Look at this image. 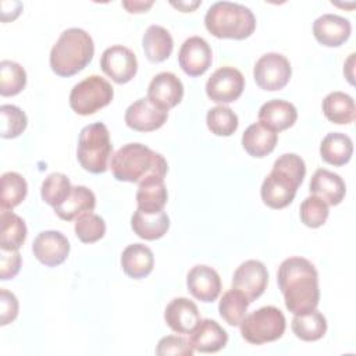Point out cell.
<instances>
[{
    "mask_svg": "<svg viewBox=\"0 0 356 356\" xmlns=\"http://www.w3.org/2000/svg\"><path fill=\"white\" fill-rule=\"evenodd\" d=\"M325 118L334 124H350L355 120V102L352 96L343 92L328 93L321 103Z\"/></svg>",
    "mask_w": 356,
    "mask_h": 356,
    "instance_id": "30",
    "label": "cell"
},
{
    "mask_svg": "<svg viewBox=\"0 0 356 356\" xmlns=\"http://www.w3.org/2000/svg\"><path fill=\"white\" fill-rule=\"evenodd\" d=\"M184 97V85L172 72H160L153 76L147 88V99L161 110L168 111L181 103Z\"/></svg>",
    "mask_w": 356,
    "mask_h": 356,
    "instance_id": "16",
    "label": "cell"
},
{
    "mask_svg": "<svg viewBox=\"0 0 356 356\" xmlns=\"http://www.w3.org/2000/svg\"><path fill=\"white\" fill-rule=\"evenodd\" d=\"M72 185L68 177L63 172L49 174L40 188L42 199L51 207H57L70 196Z\"/></svg>",
    "mask_w": 356,
    "mask_h": 356,
    "instance_id": "35",
    "label": "cell"
},
{
    "mask_svg": "<svg viewBox=\"0 0 356 356\" xmlns=\"http://www.w3.org/2000/svg\"><path fill=\"white\" fill-rule=\"evenodd\" d=\"M239 327L245 341L253 345H261L280 339L285 332L286 321L278 307L263 306L245 316Z\"/></svg>",
    "mask_w": 356,
    "mask_h": 356,
    "instance_id": "7",
    "label": "cell"
},
{
    "mask_svg": "<svg viewBox=\"0 0 356 356\" xmlns=\"http://www.w3.org/2000/svg\"><path fill=\"white\" fill-rule=\"evenodd\" d=\"M26 85V72L15 61L3 60L0 63V95L15 96Z\"/></svg>",
    "mask_w": 356,
    "mask_h": 356,
    "instance_id": "36",
    "label": "cell"
},
{
    "mask_svg": "<svg viewBox=\"0 0 356 356\" xmlns=\"http://www.w3.org/2000/svg\"><path fill=\"white\" fill-rule=\"evenodd\" d=\"M1 193H0V209L1 211L13 210L26 196L28 185L25 178L14 171L4 172L0 178Z\"/></svg>",
    "mask_w": 356,
    "mask_h": 356,
    "instance_id": "33",
    "label": "cell"
},
{
    "mask_svg": "<svg viewBox=\"0 0 356 356\" xmlns=\"http://www.w3.org/2000/svg\"><path fill=\"white\" fill-rule=\"evenodd\" d=\"M305 175L306 165L300 156L295 153L281 154L261 184L260 196L263 203L277 210L289 206Z\"/></svg>",
    "mask_w": 356,
    "mask_h": 356,
    "instance_id": "2",
    "label": "cell"
},
{
    "mask_svg": "<svg viewBox=\"0 0 356 356\" xmlns=\"http://www.w3.org/2000/svg\"><path fill=\"white\" fill-rule=\"evenodd\" d=\"M164 320L174 332L189 335L202 318L195 302L188 298H175L167 305Z\"/></svg>",
    "mask_w": 356,
    "mask_h": 356,
    "instance_id": "19",
    "label": "cell"
},
{
    "mask_svg": "<svg viewBox=\"0 0 356 356\" xmlns=\"http://www.w3.org/2000/svg\"><path fill=\"white\" fill-rule=\"evenodd\" d=\"M328 213V204L314 195L307 196L299 209L302 222L310 228L321 227L327 221Z\"/></svg>",
    "mask_w": 356,
    "mask_h": 356,
    "instance_id": "40",
    "label": "cell"
},
{
    "mask_svg": "<svg viewBox=\"0 0 356 356\" xmlns=\"http://www.w3.org/2000/svg\"><path fill=\"white\" fill-rule=\"evenodd\" d=\"M121 267L134 280L145 278L154 267L153 252L143 243L128 245L121 253Z\"/></svg>",
    "mask_w": 356,
    "mask_h": 356,
    "instance_id": "23",
    "label": "cell"
},
{
    "mask_svg": "<svg viewBox=\"0 0 356 356\" xmlns=\"http://www.w3.org/2000/svg\"><path fill=\"white\" fill-rule=\"evenodd\" d=\"M33 256L47 267H56L65 261L70 253V242L60 231H42L33 239Z\"/></svg>",
    "mask_w": 356,
    "mask_h": 356,
    "instance_id": "14",
    "label": "cell"
},
{
    "mask_svg": "<svg viewBox=\"0 0 356 356\" xmlns=\"http://www.w3.org/2000/svg\"><path fill=\"white\" fill-rule=\"evenodd\" d=\"M102 71L115 83L129 82L138 71V60L135 53L122 44L107 47L100 58Z\"/></svg>",
    "mask_w": 356,
    "mask_h": 356,
    "instance_id": "11",
    "label": "cell"
},
{
    "mask_svg": "<svg viewBox=\"0 0 356 356\" xmlns=\"http://www.w3.org/2000/svg\"><path fill=\"white\" fill-rule=\"evenodd\" d=\"M114 97L113 86L99 75H90L71 89L70 107L79 115H90L108 106Z\"/></svg>",
    "mask_w": 356,
    "mask_h": 356,
    "instance_id": "8",
    "label": "cell"
},
{
    "mask_svg": "<svg viewBox=\"0 0 356 356\" xmlns=\"http://www.w3.org/2000/svg\"><path fill=\"white\" fill-rule=\"evenodd\" d=\"M278 135L277 132L268 129L260 122L249 125L242 135V146L246 153L252 157L261 159L270 154L277 145Z\"/></svg>",
    "mask_w": 356,
    "mask_h": 356,
    "instance_id": "26",
    "label": "cell"
},
{
    "mask_svg": "<svg viewBox=\"0 0 356 356\" xmlns=\"http://www.w3.org/2000/svg\"><path fill=\"white\" fill-rule=\"evenodd\" d=\"M18 316V299L17 296L1 288L0 289V324L7 325Z\"/></svg>",
    "mask_w": 356,
    "mask_h": 356,
    "instance_id": "43",
    "label": "cell"
},
{
    "mask_svg": "<svg viewBox=\"0 0 356 356\" xmlns=\"http://www.w3.org/2000/svg\"><path fill=\"white\" fill-rule=\"evenodd\" d=\"M122 6L127 8L128 13H146L152 6L153 1H122Z\"/></svg>",
    "mask_w": 356,
    "mask_h": 356,
    "instance_id": "44",
    "label": "cell"
},
{
    "mask_svg": "<svg viewBox=\"0 0 356 356\" xmlns=\"http://www.w3.org/2000/svg\"><path fill=\"white\" fill-rule=\"evenodd\" d=\"M309 191L312 195L324 200L328 206H337L345 197L346 185L341 175L325 168H318L314 171L309 182Z\"/></svg>",
    "mask_w": 356,
    "mask_h": 356,
    "instance_id": "20",
    "label": "cell"
},
{
    "mask_svg": "<svg viewBox=\"0 0 356 356\" xmlns=\"http://www.w3.org/2000/svg\"><path fill=\"white\" fill-rule=\"evenodd\" d=\"M213 53L210 44L200 36L188 38L179 49L178 63L189 76L203 75L211 65Z\"/></svg>",
    "mask_w": 356,
    "mask_h": 356,
    "instance_id": "13",
    "label": "cell"
},
{
    "mask_svg": "<svg viewBox=\"0 0 356 356\" xmlns=\"http://www.w3.org/2000/svg\"><path fill=\"white\" fill-rule=\"evenodd\" d=\"M277 282L291 313L302 314L317 307L320 300L318 274L307 259L299 256L285 259L278 267Z\"/></svg>",
    "mask_w": 356,
    "mask_h": 356,
    "instance_id": "1",
    "label": "cell"
},
{
    "mask_svg": "<svg viewBox=\"0 0 356 356\" xmlns=\"http://www.w3.org/2000/svg\"><path fill=\"white\" fill-rule=\"evenodd\" d=\"M142 46L149 61L161 63L171 56L174 40L165 28L160 25H150L143 33Z\"/></svg>",
    "mask_w": 356,
    "mask_h": 356,
    "instance_id": "27",
    "label": "cell"
},
{
    "mask_svg": "<svg viewBox=\"0 0 356 356\" xmlns=\"http://www.w3.org/2000/svg\"><path fill=\"white\" fill-rule=\"evenodd\" d=\"M245 89V78L242 72L234 67H220L206 82V95L210 100L221 104L232 103L242 95Z\"/></svg>",
    "mask_w": 356,
    "mask_h": 356,
    "instance_id": "10",
    "label": "cell"
},
{
    "mask_svg": "<svg viewBox=\"0 0 356 356\" xmlns=\"http://www.w3.org/2000/svg\"><path fill=\"white\" fill-rule=\"evenodd\" d=\"M200 3H202V1H193V3H186V1H178V3H175V1H171V4H172L174 7L179 8V10L184 11V13H188V11L195 10Z\"/></svg>",
    "mask_w": 356,
    "mask_h": 356,
    "instance_id": "45",
    "label": "cell"
},
{
    "mask_svg": "<svg viewBox=\"0 0 356 356\" xmlns=\"http://www.w3.org/2000/svg\"><path fill=\"white\" fill-rule=\"evenodd\" d=\"M125 124L139 132H150L161 128L168 118V111L154 106L147 97L135 100L125 110Z\"/></svg>",
    "mask_w": 356,
    "mask_h": 356,
    "instance_id": "15",
    "label": "cell"
},
{
    "mask_svg": "<svg viewBox=\"0 0 356 356\" xmlns=\"http://www.w3.org/2000/svg\"><path fill=\"white\" fill-rule=\"evenodd\" d=\"M195 352L192 343L189 339H185L184 337L178 335H167L163 337L156 348V353L159 356H168V355H175V356H192Z\"/></svg>",
    "mask_w": 356,
    "mask_h": 356,
    "instance_id": "41",
    "label": "cell"
},
{
    "mask_svg": "<svg viewBox=\"0 0 356 356\" xmlns=\"http://www.w3.org/2000/svg\"><path fill=\"white\" fill-rule=\"evenodd\" d=\"M26 239L25 221L13 211H1L0 216V248L3 250H18Z\"/></svg>",
    "mask_w": 356,
    "mask_h": 356,
    "instance_id": "32",
    "label": "cell"
},
{
    "mask_svg": "<svg viewBox=\"0 0 356 356\" xmlns=\"http://www.w3.org/2000/svg\"><path fill=\"white\" fill-rule=\"evenodd\" d=\"M352 32L349 19L337 14H323L313 22L316 40L327 47H338L345 43Z\"/></svg>",
    "mask_w": 356,
    "mask_h": 356,
    "instance_id": "18",
    "label": "cell"
},
{
    "mask_svg": "<svg viewBox=\"0 0 356 356\" xmlns=\"http://www.w3.org/2000/svg\"><path fill=\"white\" fill-rule=\"evenodd\" d=\"M168 193L164 184V178L150 175L139 182L136 191L138 209L146 213H157L164 210L167 204Z\"/></svg>",
    "mask_w": 356,
    "mask_h": 356,
    "instance_id": "24",
    "label": "cell"
},
{
    "mask_svg": "<svg viewBox=\"0 0 356 356\" xmlns=\"http://www.w3.org/2000/svg\"><path fill=\"white\" fill-rule=\"evenodd\" d=\"M186 286L193 298L209 303L218 298L221 292V278L210 266L197 264L189 270Z\"/></svg>",
    "mask_w": 356,
    "mask_h": 356,
    "instance_id": "17",
    "label": "cell"
},
{
    "mask_svg": "<svg viewBox=\"0 0 356 356\" xmlns=\"http://www.w3.org/2000/svg\"><path fill=\"white\" fill-rule=\"evenodd\" d=\"M353 153L352 139L342 132H330L320 143L321 159L335 167L346 164Z\"/></svg>",
    "mask_w": 356,
    "mask_h": 356,
    "instance_id": "29",
    "label": "cell"
},
{
    "mask_svg": "<svg viewBox=\"0 0 356 356\" xmlns=\"http://www.w3.org/2000/svg\"><path fill=\"white\" fill-rule=\"evenodd\" d=\"M298 118L296 107L281 99L266 102L259 110V122L274 132L291 128Z\"/></svg>",
    "mask_w": 356,
    "mask_h": 356,
    "instance_id": "22",
    "label": "cell"
},
{
    "mask_svg": "<svg viewBox=\"0 0 356 356\" xmlns=\"http://www.w3.org/2000/svg\"><path fill=\"white\" fill-rule=\"evenodd\" d=\"M293 334L306 342L318 341L327 332V320L318 310L313 309L310 312L295 314L291 323Z\"/></svg>",
    "mask_w": 356,
    "mask_h": 356,
    "instance_id": "31",
    "label": "cell"
},
{
    "mask_svg": "<svg viewBox=\"0 0 356 356\" xmlns=\"http://www.w3.org/2000/svg\"><path fill=\"white\" fill-rule=\"evenodd\" d=\"M0 115H1V138L4 139L17 138L25 131L28 125L26 114L14 104L0 106Z\"/></svg>",
    "mask_w": 356,
    "mask_h": 356,
    "instance_id": "39",
    "label": "cell"
},
{
    "mask_svg": "<svg viewBox=\"0 0 356 356\" xmlns=\"http://www.w3.org/2000/svg\"><path fill=\"white\" fill-rule=\"evenodd\" d=\"M95 44L90 35L81 28L61 32L50 51L51 71L58 76H72L82 71L93 58Z\"/></svg>",
    "mask_w": 356,
    "mask_h": 356,
    "instance_id": "4",
    "label": "cell"
},
{
    "mask_svg": "<svg viewBox=\"0 0 356 356\" xmlns=\"http://www.w3.org/2000/svg\"><path fill=\"white\" fill-rule=\"evenodd\" d=\"M132 231L145 241H156L168 231L170 218L164 210L157 213H146L139 209L131 217Z\"/></svg>",
    "mask_w": 356,
    "mask_h": 356,
    "instance_id": "25",
    "label": "cell"
},
{
    "mask_svg": "<svg viewBox=\"0 0 356 356\" xmlns=\"http://www.w3.org/2000/svg\"><path fill=\"white\" fill-rule=\"evenodd\" d=\"M206 124L217 136H231L238 128V115L227 106H216L206 114Z\"/></svg>",
    "mask_w": 356,
    "mask_h": 356,
    "instance_id": "37",
    "label": "cell"
},
{
    "mask_svg": "<svg viewBox=\"0 0 356 356\" xmlns=\"http://www.w3.org/2000/svg\"><path fill=\"white\" fill-rule=\"evenodd\" d=\"M21 254L18 250H3L0 252V280L6 281L14 278L21 268Z\"/></svg>",
    "mask_w": 356,
    "mask_h": 356,
    "instance_id": "42",
    "label": "cell"
},
{
    "mask_svg": "<svg viewBox=\"0 0 356 356\" xmlns=\"http://www.w3.org/2000/svg\"><path fill=\"white\" fill-rule=\"evenodd\" d=\"M111 172L117 181L139 184L150 175L164 178L168 171L163 154L142 143H127L120 147L110 161Z\"/></svg>",
    "mask_w": 356,
    "mask_h": 356,
    "instance_id": "3",
    "label": "cell"
},
{
    "mask_svg": "<svg viewBox=\"0 0 356 356\" xmlns=\"http://www.w3.org/2000/svg\"><path fill=\"white\" fill-rule=\"evenodd\" d=\"M249 305L250 302L248 298L238 289L232 288L222 293V298L218 303V312L227 324L235 327L239 325L245 318Z\"/></svg>",
    "mask_w": 356,
    "mask_h": 356,
    "instance_id": "34",
    "label": "cell"
},
{
    "mask_svg": "<svg viewBox=\"0 0 356 356\" xmlns=\"http://www.w3.org/2000/svg\"><path fill=\"white\" fill-rule=\"evenodd\" d=\"M113 153L110 134L103 122L83 127L79 132L76 157L81 167L92 174H102L108 167Z\"/></svg>",
    "mask_w": 356,
    "mask_h": 356,
    "instance_id": "6",
    "label": "cell"
},
{
    "mask_svg": "<svg viewBox=\"0 0 356 356\" xmlns=\"http://www.w3.org/2000/svg\"><path fill=\"white\" fill-rule=\"evenodd\" d=\"M292 75L289 60L280 53H266L254 64L253 78L263 90H280L286 86Z\"/></svg>",
    "mask_w": 356,
    "mask_h": 356,
    "instance_id": "9",
    "label": "cell"
},
{
    "mask_svg": "<svg viewBox=\"0 0 356 356\" xmlns=\"http://www.w3.org/2000/svg\"><path fill=\"white\" fill-rule=\"evenodd\" d=\"M189 342L200 353H216L225 348L228 334L217 321L204 318L189 334Z\"/></svg>",
    "mask_w": 356,
    "mask_h": 356,
    "instance_id": "21",
    "label": "cell"
},
{
    "mask_svg": "<svg viewBox=\"0 0 356 356\" xmlns=\"http://www.w3.org/2000/svg\"><path fill=\"white\" fill-rule=\"evenodd\" d=\"M353 58H355V53H352V54H350V57L348 58V61L345 63V67H343V71H345V70H348V68H349V71H350V72H349V79H350V83H352V85H353V74H352V68H353V67H352V65H353Z\"/></svg>",
    "mask_w": 356,
    "mask_h": 356,
    "instance_id": "46",
    "label": "cell"
},
{
    "mask_svg": "<svg viewBox=\"0 0 356 356\" xmlns=\"http://www.w3.org/2000/svg\"><path fill=\"white\" fill-rule=\"evenodd\" d=\"M75 235L83 243H93L106 234L104 220L92 211L81 214L75 221Z\"/></svg>",
    "mask_w": 356,
    "mask_h": 356,
    "instance_id": "38",
    "label": "cell"
},
{
    "mask_svg": "<svg viewBox=\"0 0 356 356\" xmlns=\"http://www.w3.org/2000/svg\"><path fill=\"white\" fill-rule=\"evenodd\" d=\"M206 29L218 39L242 40L249 38L256 28V18L250 8L239 3L217 1L204 15Z\"/></svg>",
    "mask_w": 356,
    "mask_h": 356,
    "instance_id": "5",
    "label": "cell"
},
{
    "mask_svg": "<svg viewBox=\"0 0 356 356\" xmlns=\"http://www.w3.org/2000/svg\"><path fill=\"white\" fill-rule=\"evenodd\" d=\"M95 206H96L95 193L83 185H76V186H72L71 193L64 200V203L54 207V211L61 220L72 221L83 213L93 211Z\"/></svg>",
    "mask_w": 356,
    "mask_h": 356,
    "instance_id": "28",
    "label": "cell"
},
{
    "mask_svg": "<svg viewBox=\"0 0 356 356\" xmlns=\"http://www.w3.org/2000/svg\"><path fill=\"white\" fill-rule=\"evenodd\" d=\"M268 284V271L259 260H246L235 270L232 288L242 292L252 303L261 296Z\"/></svg>",
    "mask_w": 356,
    "mask_h": 356,
    "instance_id": "12",
    "label": "cell"
}]
</instances>
